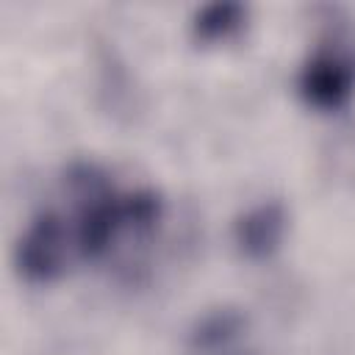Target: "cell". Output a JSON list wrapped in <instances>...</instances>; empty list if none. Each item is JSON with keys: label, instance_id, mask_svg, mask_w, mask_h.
Masks as SVG:
<instances>
[{"label": "cell", "instance_id": "obj_4", "mask_svg": "<svg viewBox=\"0 0 355 355\" xmlns=\"http://www.w3.org/2000/svg\"><path fill=\"white\" fill-rule=\"evenodd\" d=\"M247 19V8L241 3H211L202 6L191 19V33L197 42H225L236 31H241Z\"/></svg>", "mask_w": 355, "mask_h": 355}, {"label": "cell", "instance_id": "obj_3", "mask_svg": "<svg viewBox=\"0 0 355 355\" xmlns=\"http://www.w3.org/2000/svg\"><path fill=\"white\" fill-rule=\"evenodd\" d=\"M286 227H288V216H286L283 202L263 200L236 219L233 239L241 255H247L250 261H263L280 250Z\"/></svg>", "mask_w": 355, "mask_h": 355}, {"label": "cell", "instance_id": "obj_5", "mask_svg": "<svg viewBox=\"0 0 355 355\" xmlns=\"http://www.w3.org/2000/svg\"><path fill=\"white\" fill-rule=\"evenodd\" d=\"M239 333H241V316L230 311H219L200 322V327L191 336V347L197 352H219V349L225 352Z\"/></svg>", "mask_w": 355, "mask_h": 355}, {"label": "cell", "instance_id": "obj_1", "mask_svg": "<svg viewBox=\"0 0 355 355\" xmlns=\"http://www.w3.org/2000/svg\"><path fill=\"white\" fill-rule=\"evenodd\" d=\"M78 258L80 252L69 216L50 208L28 222L17 244V269L28 283H53Z\"/></svg>", "mask_w": 355, "mask_h": 355}, {"label": "cell", "instance_id": "obj_2", "mask_svg": "<svg viewBox=\"0 0 355 355\" xmlns=\"http://www.w3.org/2000/svg\"><path fill=\"white\" fill-rule=\"evenodd\" d=\"M300 97L316 111H338L355 97V50L319 44L300 69Z\"/></svg>", "mask_w": 355, "mask_h": 355}]
</instances>
